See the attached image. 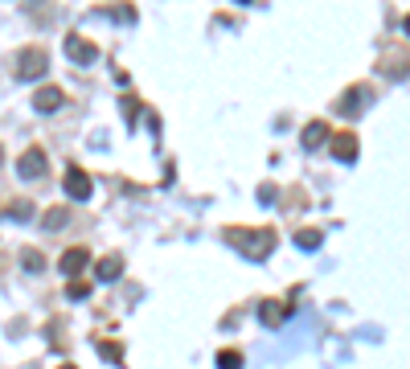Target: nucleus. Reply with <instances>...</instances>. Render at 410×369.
Here are the masks:
<instances>
[{
  "instance_id": "obj_1",
  "label": "nucleus",
  "mask_w": 410,
  "mask_h": 369,
  "mask_svg": "<svg viewBox=\"0 0 410 369\" xmlns=\"http://www.w3.org/2000/svg\"><path fill=\"white\" fill-rule=\"evenodd\" d=\"M226 242H230V246H238L246 259H267V255L275 250V230H271V226H263V230L230 226V230H226Z\"/></svg>"
},
{
  "instance_id": "obj_2",
  "label": "nucleus",
  "mask_w": 410,
  "mask_h": 369,
  "mask_svg": "<svg viewBox=\"0 0 410 369\" xmlns=\"http://www.w3.org/2000/svg\"><path fill=\"white\" fill-rule=\"evenodd\" d=\"M46 70H49V53L42 46H25L17 53V74L21 78H42Z\"/></svg>"
},
{
  "instance_id": "obj_3",
  "label": "nucleus",
  "mask_w": 410,
  "mask_h": 369,
  "mask_svg": "<svg viewBox=\"0 0 410 369\" xmlns=\"http://www.w3.org/2000/svg\"><path fill=\"white\" fill-rule=\"evenodd\" d=\"M369 103H373V91H369L365 83H353L349 91H345L341 98H336V111H341L345 119H353V115H361V111L369 107Z\"/></svg>"
},
{
  "instance_id": "obj_4",
  "label": "nucleus",
  "mask_w": 410,
  "mask_h": 369,
  "mask_svg": "<svg viewBox=\"0 0 410 369\" xmlns=\"http://www.w3.org/2000/svg\"><path fill=\"white\" fill-rule=\"evenodd\" d=\"M66 58H70V62H78V66H91V62H99V46H94L91 37L70 33V37H66Z\"/></svg>"
},
{
  "instance_id": "obj_5",
  "label": "nucleus",
  "mask_w": 410,
  "mask_h": 369,
  "mask_svg": "<svg viewBox=\"0 0 410 369\" xmlns=\"http://www.w3.org/2000/svg\"><path fill=\"white\" fill-rule=\"evenodd\" d=\"M17 173H21L25 181L46 177V152H42V148H25V152H21V160H17Z\"/></svg>"
},
{
  "instance_id": "obj_6",
  "label": "nucleus",
  "mask_w": 410,
  "mask_h": 369,
  "mask_svg": "<svg viewBox=\"0 0 410 369\" xmlns=\"http://www.w3.org/2000/svg\"><path fill=\"white\" fill-rule=\"evenodd\" d=\"M87 263H91V250L87 246H70V250H62V259H58V267H62V275L78 279L87 271Z\"/></svg>"
},
{
  "instance_id": "obj_7",
  "label": "nucleus",
  "mask_w": 410,
  "mask_h": 369,
  "mask_svg": "<svg viewBox=\"0 0 410 369\" xmlns=\"http://www.w3.org/2000/svg\"><path fill=\"white\" fill-rule=\"evenodd\" d=\"M382 74L402 83V78L410 74V53L407 49H386V53H382Z\"/></svg>"
},
{
  "instance_id": "obj_8",
  "label": "nucleus",
  "mask_w": 410,
  "mask_h": 369,
  "mask_svg": "<svg viewBox=\"0 0 410 369\" xmlns=\"http://www.w3.org/2000/svg\"><path fill=\"white\" fill-rule=\"evenodd\" d=\"M91 177H87V169H74V164H70V169H66V197H70V201H87V197H91Z\"/></svg>"
},
{
  "instance_id": "obj_9",
  "label": "nucleus",
  "mask_w": 410,
  "mask_h": 369,
  "mask_svg": "<svg viewBox=\"0 0 410 369\" xmlns=\"http://www.w3.org/2000/svg\"><path fill=\"white\" fill-rule=\"evenodd\" d=\"M296 308V300H287V304H275V300H263L259 304V320L267 324V328H279V324L287 320V312Z\"/></svg>"
},
{
  "instance_id": "obj_10",
  "label": "nucleus",
  "mask_w": 410,
  "mask_h": 369,
  "mask_svg": "<svg viewBox=\"0 0 410 369\" xmlns=\"http://www.w3.org/2000/svg\"><path fill=\"white\" fill-rule=\"evenodd\" d=\"M328 148H332V156L336 160H357V136L353 132H332V139H328Z\"/></svg>"
},
{
  "instance_id": "obj_11",
  "label": "nucleus",
  "mask_w": 410,
  "mask_h": 369,
  "mask_svg": "<svg viewBox=\"0 0 410 369\" xmlns=\"http://www.w3.org/2000/svg\"><path fill=\"white\" fill-rule=\"evenodd\" d=\"M62 103H66V91H62V87H42V91L33 94V107H37L42 115H49V111H58Z\"/></svg>"
},
{
  "instance_id": "obj_12",
  "label": "nucleus",
  "mask_w": 410,
  "mask_h": 369,
  "mask_svg": "<svg viewBox=\"0 0 410 369\" xmlns=\"http://www.w3.org/2000/svg\"><path fill=\"white\" fill-rule=\"evenodd\" d=\"M94 275L103 279V283H111V279H119V275H123V259H119V255H107V259H103V263L94 267Z\"/></svg>"
},
{
  "instance_id": "obj_13",
  "label": "nucleus",
  "mask_w": 410,
  "mask_h": 369,
  "mask_svg": "<svg viewBox=\"0 0 410 369\" xmlns=\"http://www.w3.org/2000/svg\"><path fill=\"white\" fill-rule=\"evenodd\" d=\"M328 136H332V132H328V123H324V119H312V123L304 128V148H320Z\"/></svg>"
},
{
  "instance_id": "obj_14",
  "label": "nucleus",
  "mask_w": 410,
  "mask_h": 369,
  "mask_svg": "<svg viewBox=\"0 0 410 369\" xmlns=\"http://www.w3.org/2000/svg\"><path fill=\"white\" fill-rule=\"evenodd\" d=\"M66 222H70V209H66V205H53V209H49L46 218H42V230H46V234H53V230H62Z\"/></svg>"
},
{
  "instance_id": "obj_15",
  "label": "nucleus",
  "mask_w": 410,
  "mask_h": 369,
  "mask_svg": "<svg viewBox=\"0 0 410 369\" xmlns=\"http://www.w3.org/2000/svg\"><path fill=\"white\" fill-rule=\"evenodd\" d=\"M320 242H324V234L316 226H304V230H296V246H304V250H316Z\"/></svg>"
},
{
  "instance_id": "obj_16",
  "label": "nucleus",
  "mask_w": 410,
  "mask_h": 369,
  "mask_svg": "<svg viewBox=\"0 0 410 369\" xmlns=\"http://www.w3.org/2000/svg\"><path fill=\"white\" fill-rule=\"evenodd\" d=\"M21 263H25V271H46V255H42V250H33V246H25V250H21Z\"/></svg>"
},
{
  "instance_id": "obj_17",
  "label": "nucleus",
  "mask_w": 410,
  "mask_h": 369,
  "mask_svg": "<svg viewBox=\"0 0 410 369\" xmlns=\"http://www.w3.org/2000/svg\"><path fill=\"white\" fill-rule=\"evenodd\" d=\"M94 349H99L107 361H115V366L123 361V345H115V341H94Z\"/></svg>"
},
{
  "instance_id": "obj_18",
  "label": "nucleus",
  "mask_w": 410,
  "mask_h": 369,
  "mask_svg": "<svg viewBox=\"0 0 410 369\" xmlns=\"http://www.w3.org/2000/svg\"><path fill=\"white\" fill-rule=\"evenodd\" d=\"M218 369H242V353L238 349H222L218 353Z\"/></svg>"
},
{
  "instance_id": "obj_19",
  "label": "nucleus",
  "mask_w": 410,
  "mask_h": 369,
  "mask_svg": "<svg viewBox=\"0 0 410 369\" xmlns=\"http://www.w3.org/2000/svg\"><path fill=\"white\" fill-rule=\"evenodd\" d=\"M87 295H91V283L74 279V283H70V300H87Z\"/></svg>"
},
{
  "instance_id": "obj_20",
  "label": "nucleus",
  "mask_w": 410,
  "mask_h": 369,
  "mask_svg": "<svg viewBox=\"0 0 410 369\" xmlns=\"http://www.w3.org/2000/svg\"><path fill=\"white\" fill-rule=\"evenodd\" d=\"M123 115H128V119H136V115H139V103H136V98H123Z\"/></svg>"
},
{
  "instance_id": "obj_21",
  "label": "nucleus",
  "mask_w": 410,
  "mask_h": 369,
  "mask_svg": "<svg viewBox=\"0 0 410 369\" xmlns=\"http://www.w3.org/2000/svg\"><path fill=\"white\" fill-rule=\"evenodd\" d=\"M259 197H263V205H275V184H263Z\"/></svg>"
},
{
  "instance_id": "obj_22",
  "label": "nucleus",
  "mask_w": 410,
  "mask_h": 369,
  "mask_svg": "<svg viewBox=\"0 0 410 369\" xmlns=\"http://www.w3.org/2000/svg\"><path fill=\"white\" fill-rule=\"evenodd\" d=\"M8 218H29V205H8Z\"/></svg>"
},
{
  "instance_id": "obj_23",
  "label": "nucleus",
  "mask_w": 410,
  "mask_h": 369,
  "mask_svg": "<svg viewBox=\"0 0 410 369\" xmlns=\"http://www.w3.org/2000/svg\"><path fill=\"white\" fill-rule=\"evenodd\" d=\"M58 369H74V366H70V361H66V366H58Z\"/></svg>"
},
{
  "instance_id": "obj_24",
  "label": "nucleus",
  "mask_w": 410,
  "mask_h": 369,
  "mask_svg": "<svg viewBox=\"0 0 410 369\" xmlns=\"http://www.w3.org/2000/svg\"><path fill=\"white\" fill-rule=\"evenodd\" d=\"M407 33H410V12H407Z\"/></svg>"
},
{
  "instance_id": "obj_25",
  "label": "nucleus",
  "mask_w": 410,
  "mask_h": 369,
  "mask_svg": "<svg viewBox=\"0 0 410 369\" xmlns=\"http://www.w3.org/2000/svg\"><path fill=\"white\" fill-rule=\"evenodd\" d=\"M0 160H4V148H0Z\"/></svg>"
}]
</instances>
